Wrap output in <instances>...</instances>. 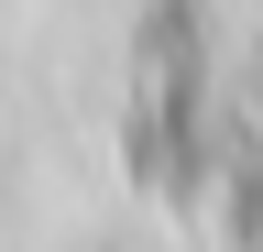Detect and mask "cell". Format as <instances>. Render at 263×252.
<instances>
[{
  "label": "cell",
  "mask_w": 263,
  "mask_h": 252,
  "mask_svg": "<svg viewBox=\"0 0 263 252\" xmlns=\"http://www.w3.org/2000/svg\"><path fill=\"white\" fill-rule=\"evenodd\" d=\"M143 252H263V0L186 11L143 99Z\"/></svg>",
  "instance_id": "1"
}]
</instances>
